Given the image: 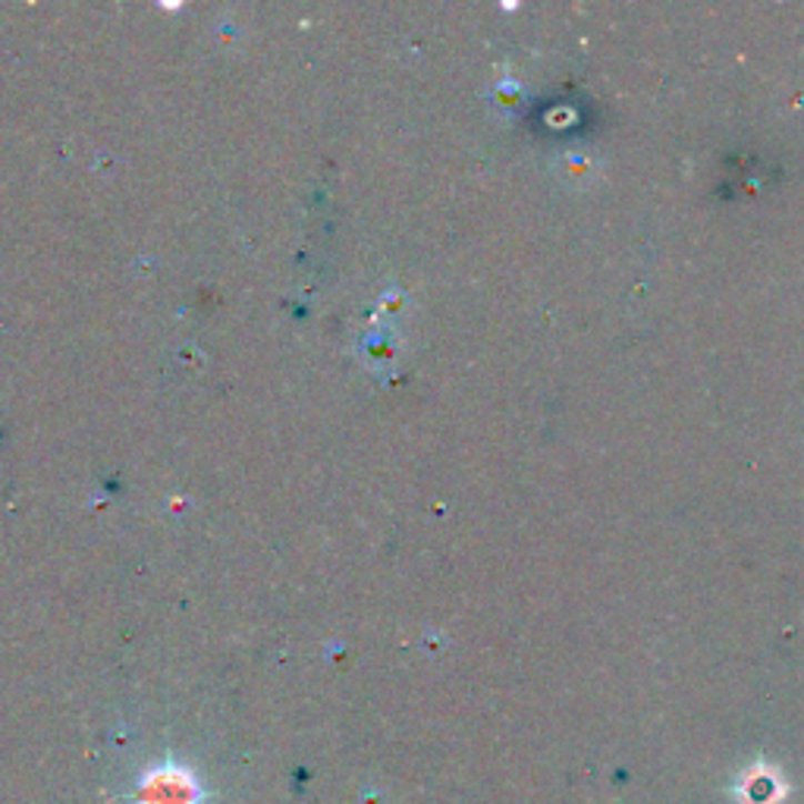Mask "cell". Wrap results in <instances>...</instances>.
Returning <instances> with one entry per match:
<instances>
[{
	"instance_id": "cell-1",
	"label": "cell",
	"mask_w": 804,
	"mask_h": 804,
	"mask_svg": "<svg viewBox=\"0 0 804 804\" xmlns=\"http://www.w3.org/2000/svg\"><path fill=\"white\" fill-rule=\"evenodd\" d=\"M192 792H195V788L183 786L180 780H177V786H173V776H161L145 795L154 804H192Z\"/></svg>"
}]
</instances>
